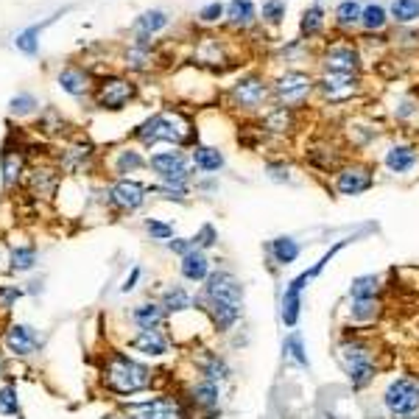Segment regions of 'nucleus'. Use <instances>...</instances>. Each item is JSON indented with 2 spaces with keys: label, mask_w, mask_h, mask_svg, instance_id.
<instances>
[{
  "label": "nucleus",
  "mask_w": 419,
  "mask_h": 419,
  "mask_svg": "<svg viewBox=\"0 0 419 419\" xmlns=\"http://www.w3.org/2000/svg\"><path fill=\"white\" fill-rule=\"evenodd\" d=\"M201 302L216 333H230L243 316V283L232 271H213L204 279Z\"/></svg>",
  "instance_id": "f257e3e1"
},
{
  "label": "nucleus",
  "mask_w": 419,
  "mask_h": 419,
  "mask_svg": "<svg viewBox=\"0 0 419 419\" xmlns=\"http://www.w3.org/2000/svg\"><path fill=\"white\" fill-rule=\"evenodd\" d=\"M335 358L355 391H364L375 383V378L380 375V366H378V346L369 335L353 330V333H344L335 344Z\"/></svg>",
  "instance_id": "f03ea898"
},
{
  "label": "nucleus",
  "mask_w": 419,
  "mask_h": 419,
  "mask_svg": "<svg viewBox=\"0 0 419 419\" xmlns=\"http://www.w3.org/2000/svg\"><path fill=\"white\" fill-rule=\"evenodd\" d=\"M106 386L115 391V394H137V391H143L151 386V369L143 366V364H137L126 355H112L109 364H106Z\"/></svg>",
  "instance_id": "7ed1b4c3"
},
{
  "label": "nucleus",
  "mask_w": 419,
  "mask_h": 419,
  "mask_svg": "<svg viewBox=\"0 0 419 419\" xmlns=\"http://www.w3.org/2000/svg\"><path fill=\"white\" fill-rule=\"evenodd\" d=\"M383 408L389 419H419V380L416 378H394L383 391Z\"/></svg>",
  "instance_id": "20e7f679"
},
{
  "label": "nucleus",
  "mask_w": 419,
  "mask_h": 419,
  "mask_svg": "<svg viewBox=\"0 0 419 419\" xmlns=\"http://www.w3.org/2000/svg\"><path fill=\"white\" fill-rule=\"evenodd\" d=\"M137 137L143 140V143H160V140L182 143V140L187 137V126L174 115H154L151 120H146L137 129Z\"/></svg>",
  "instance_id": "39448f33"
},
{
  "label": "nucleus",
  "mask_w": 419,
  "mask_h": 419,
  "mask_svg": "<svg viewBox=\"0 0 419 419\" xmlns=\"http://www.w3.org/2000/svg\"><path fill=\"white\" fill-rule=\"evenodd\" d=\"M308 283H313V279L308 277V271L297 274L291 283L286 286L283 299H279V319H283V324H286L288 330H294V327L299 324V316H302V294H305Z\"/></svg>",
  "instance_id": "423d86ee"
},
{
  "label": "nucleus",
  "mask_w": 419,
  "mask_h": 419,
  "mask_svg": "<svg viewBox=\"0 0 419 419\" xmlns=\"http://www.w3.org/2000/svg\"><path fill=\"white\" fill-rule=\"evenodd\" d=\"M126 416L129 419H187L185 408L176 400H168V397H157L151 402L131 405L126 411Z\"/></svg>",
  "instance_id": "0eeeda50"
},
{
  "label": "nucleus",
  "mask_w": 419,
  "mask_h": 419,
  "mask_svg": "<svg viewBox=\"0 0 419 419\" xmlns=\"http://www.w3.org/2000/svg\"><path fill=\"white\" fill-rule=\"evenodd\" d=\"M151 168L165 179V185H176V187H185V182L190 176V168H187V162H185V157L179 151L154 154L151 157Z\"/></svg>",
  "instance_id": "6e6552de"
},
{
  "label": "nucleus",
  "mask_w": 419,
  "mask_h": 419,
  "mask_svg": "<svg viewBox=\"0 0 419 419\" xmlns=\"http://www.w3.org/2000/svg\"><path fill=\"white\" fill-rule=\"evenodd\" d=\"M372 174L364 165H346L335 174V193L338 196H361L372 187Z\"/></svg>",
  "instance_id": "1a4fd4ad"
},
{
  "label": "nucleus",
  "mask_w": 419,
  "mask_h": 419,
  "mask_svg": "<svg viewBox=\"0 0 419 419\" xmlns=\"http://www.w3.org/2000/svg\"><path fill=\"white\" fill-rule=\"evenodd\" d=\"M383 313H386L383 299H349V308H346V319L353 322L355 330L378 324Z\"/></svg>",
  "instance_id": "9d476101"
},
{
  "label": "nucleus",
  "mask_w": 419,
  "mask_h": 419,
  "mask_svg": "<svg viewBox=\"0 0 419 419\" xmlns=\"http://www.w3.org/2000/svg\"><path fill=\"white\" fill-rule=\"evenodd\" d=\"M179 271H182V277L187 279V283H204V279L213 274V266H210V257L201 249H193L190 254L182 257Z\"/></svg>",
  "instance_id": "9b49d317"
},
{
  "label": "nucleus",
  "mask_w": 419,
  "mask_h": 419,
  "mask_svg": "<svg viewBox=\"0 0 419 419\" xmlns=\"http://www.w3.org/2000/svg\"><path fill=\"white\" fill-rule=\"evenodd\" d=\"M190 400L196 408L207 411V413H216L218 405H221V383H213V380H198L193 389H190Z\"/></svg>",
  "instance_id": "f8f14e48"
},
{
  "label": "nucleus",
  "mask_w": 419,
  "mask_h": 419,
  "mask_svg": "<svg viewBox=\"0 0 419 419\" xmlns=\"http://www.w3.org/2000/svg\"><path fill=\"white\" fill-rule=\"evenodd\" d=\"M310 76H305V73H286L283 79L277 82V95L283 98L286 104H294V101H302L305 95H308V90H310Z\"/></svg>",
  "instance_id": "ddd939ff"
},
{
  "label": "nucleus",
  "mask_w": 419,
  "mask_h": 419,
  "mask_svg": "<svg viewBox=\"0 0 419 419\" xmlns=\"http://www.w3.org/2000/svg\"><path fill=\"white\" fill-rule=\"evenodd\" d=\"M196 366H198V375H201V380L224 383V380H230V378H232V369H230V364H227V361H224L218 353H204V355H198Z\"/></svg>",
  "instance_id": "4468645a"
},
{
  "label": "nucleus",
  "mask_w": 419,
  "mask_h": 419,
  "mask_svg": "<svg viewBox=\"0 0 419 419\" xmlns=\"http://www.w3.org/2000/svg\"><path fill=\"white\" fill-rule=\"evenodd\" d=\"M112 201L123 210H137L140 204L146 201V187L140 182H131V179H120L115 187H112Z\"/></svg>",
  "instance_id": "2eb2a0df"
},
{
  "label": "nucleus",
  "mask_w": 419,
  "mask_h": 419,
  "mask_svg": "<svg viewBox=\"0 0 419 419\" xmlns=\"http://www.w3.org/2000/svg\"><path fill=\"white\" fill-rule=\"evenodd\" d=\"M416 162H419V154L411 146H391L386 151V157H383V165L391 174H411L416 168Z\"/></svg>",
  "instance_id": "dca6fc26"
},
{
  "label": "nucleus",
  "mask_w": 419,
  "mask_h": 419,
  "mask_svg": "<svg viewBox=\"0 0 419 419\" xmlns=\"http://www.w3.org/2000/svg\"><path fill=\"white\" fill-rule=\"evenodd\" d=\"M268 254H271V260L277 263V266H291V263H297V257L302 254V246H299V241L297 238H291V235H279V238H274L271 243H268Z\"/></svg>",
  "instance_id": "f3484780"
},
{
  "label": "nucleus",
  "mask_w": 419,
  "mask_h": 419,
  "mask_svg": "<svg viewBox=\"0 0 419 419\" xmlns=\"http://www.w3.org/2000/svg\"><path fill=\"white\" fill-rule=\"evenodd\" d=\"M349 299H380L383 297V279L378 274H361L346 288Z\"/></svg>",
  "instance_id": "a211bd4d"
},
{
  "label": "nucleus",
  "mask_w": 419,
  "mask_h": 419,
  "mask_svg": "<svg viewBox=\"0 0 419 419\" xmlns=\"http://www.w3.org/2000/svg\"><path fill=\"white\" fill-rule=\"evenodd\" d=\"M131 346L137 349V353H143V355H165L168 353V341L160 330H140L134 338H131Z\"/></svg>",
  "instance_id": "6ab92c4d"
},
{
  "label": "nucleus",
  "mask_w": 419,
  "mask_h": 419,
  "mask_svg": "<svg viewBox=\"0 0 419 419\" xmlns=\"http://www.w3.org/2000/svg\"><path fill=\"white\" fill-rule=\"evenodd\" d=\"M131 322L140 330H160V324L165 322V310L157 302H146V305H137L131 310Z\"/></svg>",
  "instance_id": "aec40b11"
},
{
  "label": "nucleus",
  "mask_w": 419,
  "mask_h": 419,
  "mask_svg": "<svg viewBox=\"0 0 419 419\" xmlns=\"http://www.w3.org/2000/svg\"><path fill=\"white\" fill-rule=\"evenodd\" d=\"M322 90H324L327 98L341 101V98H346V95L355 93V79H353V73H330V76L322 82Z\"/></svg>",
  "instance_id": "412c9836"
},
{
  "label": "nucleus",
  "mask_w": 419,
  "mask_h": 419,
  "mask_svg": "<svg viewBox=\"0 0 419 419\" xmlns=\"http://www.w3.org/2000/svg\"><path fill=\"white\" fill-rule=\"evenodd\" d=\"M263 98H266V84H263L260 79L238 82V87H235V101H238L241 106L254 109V106H260V104H263Z\"/></svg>",
  "instance_id": "4be33fe9"
},
{
  "label": "nucleus",
  "mask_w": 419,
  "mask_h": 419,
  "mask_svg": "<svg viewBox=\"0 0 419 419\" xmlns=\"http://www.w3.org/2000/svg\"><path fill=\"white\" fill-rule=\"evenodd\" d=\"M327 67L330 73H353L358 67V53L353 48H333L327 53Z\"/></svg>",
  "instance_id": "5701e85b"
},
{
  "label": "nucleus",
  "mask_w": 419,
  "mask_h": 419,
  "mask_svg": "<svg viewBox=\"0 0 419 419\" xmlns=\"http://www.w3.org/2000/svg\"><path fill=\"white\" fill-rule=\"evenodd\" d=\"M6 344H9V349H12V353L28 355L31 349L37 346V335L31 333V327H26V324H17V327H12V330H9V335H6Z\"/></svg>",
  "instance_id": "b1692460"
},
{
  "label": "nucleus",
  "mask_w": 419,
  "mask_h": 419,
  "mask_svg": "<svg viewBox=\"0 0 419 419\" xmlns=\"http://www.w3.org/2000/svg\"><path fill=\"white\" fill-rule=\"evenodd\" d=\"M131 84L129 82H109L104 90H101V104L109 106V109H120L129 98H131Z\"/></svg>",
  "instance_id": "393cba45"
},
{
  "label": "nucleus",
  "mask_w": 419,
  "mask_h": 419,
  "mask_svg": "<svg viewBox=\"0 0 419 419\" xmlns=\"http://www.w3.org/2000/svg\"><path fill=\"white\" fill-rule=\"evenodd\" d=\"M162 310L165 313H185V310H190L193 308V297L182 288V286H171L165 294H162Z\"/></svg>",
  "instance_id": "a878e982"
},
{
  "label": "nucleus",
  "mask_w": 419,
  "mask_h": 419,
  "mask_svg": "<svg viewBox=\"0 0 419 419\" xmlns=\"http://www.w3.org/2000/svg\"><path fill=\"white\" fill-rule=\"evenodd\" d=\"M193 162H196L198 171L213 174V171H221V168H224V154H221L218 149H213V146H198V149L193 151Z\"/></svg>",
  "instance_id": "bb28decb"
},
{
  "label": "nucleus",
  "mask_w": 419,
  "mask_h": 419,
  "mask_svg": "<svg viewBox=\"0 0 419 419\" xmlns=\"http://www.w3.org/2000/svg\"><path fill=\"white\" fill-rule=\"evenodd\" d=\"M283 355H286L288 361H294L299 369H308V366H310L308 353H305V341H302V335H299L297 330L286 335V341H283Z\"/></svg>",
  "instance_id": "cd10ccee"
},
{
  "label": "nucleus",
  "mask_w": 419,
  "mask_h": 419,
  "mask_svg": "<svg viewBox=\"0 0 419 419\" xmlns=\"http://www.w3.org/2000/svg\"><path fill=\"white\" fill-rule=\"evenodd\" d=\"M263 123H266V129H268V131H288V129H291V123H294V115H291V109L279 106V109L268 112Z\"/></svg>",
  "instance_id": "c85d7f7f"
},
{
  "label": "nucleus",
  "mask_w": 419,
  "mask_h": 419,
  "mask_svg": "<svg viewBox=\"0 0 419 419\" xmlns=\"http://www.w3.org/2000/svg\"><path fill=\"white\" fill-rule=\"evenodd\" d=\"M391 17L397 23H411L419 17V0H394L391 3Z\"/></svg>",
  "instance_id": "c756f323"
},
{
  "label": "nucleus",
  "mask_w": 419,
  "mask_h": 419,
  "mask_svg": "<svg viewBox=\"0 0 419 419\" xmlns=\"http://www.w3.org/2000/svg\"><path fill=\"white\" fill-rule=\"evenodd\" d=\"M361 15H364V9H361L358 0H344V3H338V9H335V17H338L341 26H353V23H358Z\"/></svg>",
  "instance_id": "7c9ffc66"
},
{
  "label": "nucleus",
  "mask_w": 419,
  "mask_h": 419,
  "mask_svg": "<svg viewBox=\"0 0 419 419\" xmlns=\"http://www.w3.org/2000/svg\"><path fill=\"white\" fill-rule=\"evenodd\" d=\"M59 84H62V90H67V93L82 95L84 87H87V79L79 73V70H64V73L59 76Z\"/></svg>",
  "instance_id": "2f4dec72"
},
{
  "label": "nucleus",
  "mask_w": 419,
  "mask_h": 419,
  "mask_svg": "<svg viewBox=\"0 0 419 419\" xmlns=\"http://www.w3.org/2000/svg\"><path fill=\"white\" fill-rule=\"evenodd\" d=\"M361 23H364L369 31L383 28V26H386V9H383V6H378V3L366 6V9H364V15H361Z\"/></svg>",
  "instance_id": "473e14b6"
},
{
  "label": "nucleus",
  "mask_w": 419,
  "mask_h": 419,
  "mask_svg": "<svg viewBox=\"0 0 419 419\" xmlns=\"http://www.w3.org/2000/svg\"><path fill=\"white\" fill-rule=\"evenodd\" d=\"M165 26H168L165 12H146L143 17H140V31H143V34H154V31H160Z\"/></svg>",
  "instance_id": "72a5a7b5"
},
{
  "label": "nucleus",
  "mask_w": 419,
  "mask_h": 419,
  "mask_svg": "<svg viewBox=\"0 0 419 419\" xmlns=\"http://www.w3.org/2000/svg\"><path fill=\"white\" fill-rule=\"evenodd\" d=\"M216 241H218V232H216V227L213 224H204L196 235H193V246L196 249H210V246H216Z\"/></svg>",
  "instance_id": "f704fd0d"
},
{
  "label": "nucleus",
  "mask_w": 419,
  "mask_h": 419,
  "mask_svg": "<svg viewBox=\"0 0 419 419\" xmlns=\"http://www.w3.org/2000/svg\"><path fill=\"white\" fill-rule=\"evenodd\" d=\"M346 243H349V238L338 241V243H335V246H333L330 252H324V254H322V260H319L316 266H310V268H308V277H310V279H316V277H319V274H322V271H324V268L330 266V260H333V257H335V254H338V252H341V249H344Z\"/></svg>",
  "instance_id": "c9c22d12"
},
{
  "label": "nucleus",
  "mask_w": 419,
  "mask_h": 419,
  "mask_svg": "<svg viewBox=\"0 0 419 419\" xmlns=\"http://www.w3.org/2000/svg\"><path fill=\"white\" fill-rule=\"evenodd\" d=\"M252 17H254V6L249 3V0H232L230 20H235V23H249Z\"/></svg>",
  "instance_id": "e433bc0d"
},
{
  "label": "nucleus",
  "mask_w": 419,
  "mask_h": 419,
  "mask_svg": "<svg viewBox=\"0 0 419 419\" xmlns=\"http://www.w3.org/2000/svg\"><path fill=\"white\" fill-rule=\"evenodd\" d=\"M146 230H149V235H151L154 241H171V238H174V227L165 224V221H157V218H149V221H146Z\"/></svg>",
  "instance_id": "4c0bfd02"
},
{
  "label": "nucleus",
  "mask_w": 419,
  "mask_h": 419,
  "mask_svg": "<svg viewBox=\"0 0 419 419\" xmlns=\"http://www.w3.org/2000/svg\"><path fill=\"white\" fill-rule=\"evenodd\" d=\"M263 17L268 23H279L286 17V3H283V0H266V3H263Z\"/></svg>",
  "instance_id": "58836bf2"
},
{
  "label": "nucleus",
  "mask_w": 419,
  "mask_h": 419,
  "mask_svg": "<svg viewBox=\"0 0 419 419\" xmlns=\"http://www.w3.org/2000/svg\"><path fill=\"white\" fill-rule=\"evenodd\" d=\"M322 17H324V15H322V9H319V6L308 9V12H305V17H302V31H305V34H316V31L322 28Z\"/></svg>",
  "instance_id": "ea45409f"
},
{
  "label": "nucleus",
  "mask_w": 419,
  "mask_h": 419,
  "mask_svg": "<svg viewBox=\"0 0 419 419\" xmlns=\"http://www.w3.org/2000/svg\"><path fill=\"white\" fill-rule=\"evenodd\" d=\"M37 34H39V28H37V26L26 28L23 34H17V39H15V42H17V48H20V50H26V53H34V50H37V39H34Z\"/></svg>",
  "instance_id": "a19ab883"
},
{
  "label": "nucleus",
  "mask_w": 419,
  "mask_h": 419,
  "mask_svg": "<svg viewBox=\"0 0 419 419\" xmlns=\"http://www.w3.org/2000/svg\"><path fill=\"white\" fill-rule=\"evenodd\" d=\"M34 266V252L31 249H15L12 254V268L15 271H28Z\"/></svg>",
  "instance_id": "79ce46f5"
},
{
  "label": "nucleus",
  "mask_w": 419,
  "mask_h": 419,
  "mask_svg": "<svg viewBox=\"0 0 419 419\" xmlns=\"http://www.w3.org/2000/svg\"><path fill=\"white\" fill-rule=\"evenodd\" d=\"M140 165H143V157H140L137 151H123L120 160H118V171L126 174V171H137Z\"/></svg>",
  "instance_id": "37998d69"
},
{
  "label": "nucleus",
  "mask_w": 419,
  "mask_h": 419,
  "mask_svg": "<svg viewBox=\"0 0 419 419\" xmlns=\"http://www.w3.org/2000/svg\"><path fill=\"white\" fill-rule=\"evenodd\" d=\"M0 413H17V394H15V389H0Z\"/></svg>",
  "instance_id": "c03bdc74"
},
{
  "label": "nucleus",
  "mask_w": 419,
  "mask_h": 419,
  "mask_svg": "<svg viewBox=\"0 0 419 419\" xmlns=\"http://www.w3.org/2000/svg\"><path fill=\"white\" fill-rule=\"evenodd\" d=\"M168 249H171L174 254H179V257H185V254H190L196 246H193V238H174V241H168Z\"/></svg>",
  "instance_id": "a18cd8bd"
},
{
  "label": "nucleus",
  "mask_w": 419,
  "mask_h": 419,
  "mask_svg": "<svg viewBox=\"0 0 419 419\" xmlns=\"http://www.w3.org/2000/svg\"><path fill=\"white\" fill-rule=\"evenodd\" d=\"M221 15H224V6H221V3H210V6L201 9V20H207V23H210V20H218Z\"/></svg>",
  "instance_id": "49530a36"
},
{
  "label": "nucleus",
  "mask_w": 419,
  "mask_h": 419,
  "mask_svg": "<svg viewBox=\"0 0 419 419\" xmlns=\"http://www.w3.org/2000/svg\"><path fill=\"white\" fill-rule=\"evenodd\" d=\"M31 104H34V101H31L28 95H23V98H15V101H12V109H15V112H28Z\"/></svg>",
  "instance_id": "de8ad7c7"
},
{
  "label": "nucleus",
  "mask_w": 419,
  "mask_h": 419,
  "mask_svg": "<svg viewBox=\"0 0 419 419\" xmlns=\"http://www.w3.org/2000/svg\"><path fill=\"white\" fill-rule=\"evenodd\" d=\"M137 279H140V268H134V271H131V277H129L126 283H123V288H120V291H123V294H129V291L134 288V283H137Z\"/></svg>",
  "instance_id": "09e8293b"
}]
</instances>
